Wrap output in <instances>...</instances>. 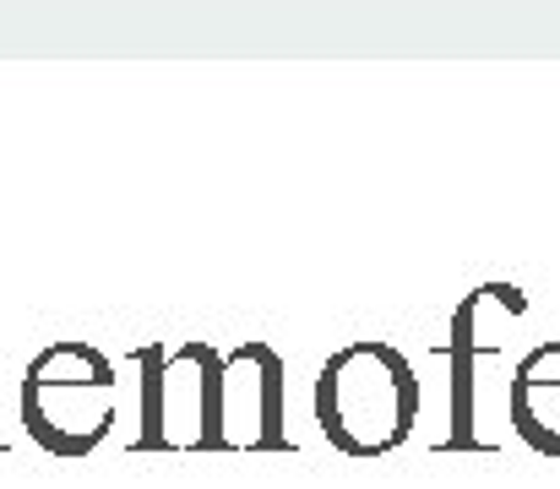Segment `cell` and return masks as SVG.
Returning a JSON list of instances; mask_svg holds the SVG:
<instances>
[{"label": "cell", "instance_id": "obj_1", "mask_svg": "<svg viewBox=\"0 0 560 489\" xmlns=\"http://www.w3.org/2000/svg\"><path fill=\"white\" fill-rule=\"evenodd\" d=\"M413 364L392 342H349L316 375V424L343 457H386L419 424Z\"/></svg>", "mask_w": 560, "mask_h": 489}, {"label": "cell", "instance_id": "obj_4", "mask_svg": "<svg viewBox=\"0 0 560 489\" xmlns=\"http://www.w3.org/2000/svg\"><path fill=\"white\" fill-rule=\"evenodd\" d=\"M137 370H142V435H137V452H153V446H170V430H164L170 353L164 348H137Z\"/></svg>", "mask_w": 560, "mask_h": 489}, {"label": "cell", "instance_id": "obj_2", "mask_svg": "<svg viewBox=\"0 0 560 489\" xmlns=\"http://www.w3.org/2000/svg\"><path fill=\"white\" fill-rule=\"evenodd\" d=\"M223 446H294L283 430V359L267 342L223 359Z\"/></svg>", "mask_w": 560, "mask_h": 489}, {"label": "cell", "instance_id": "obj_3", "mask_svg": "<svg viewBox=\"0 0 560 489\" xmlns=\"http://www.w3.org/2000/svg\"><path fill=\"white\" fill-rule=\"evenodd\" d=\"M479 311H485V289L468 294L452 311V342L441 348V359L452 364V430H446V452H479V430H474V370L485 353H495V342L479 337Z\"/></svg>", "mask_w": 560, "mask_h": 489}, {"label": "cell", "instance_id": "obj_5", "mask_svg": "<svg viewBox=\"0 0 560 489\" xmlns=\"http://www.w3.org/2000/svg\"><path fill=\"white\" fill-rule=\"evenodd\" d=\"M512 392H528V397H539V392H560V337L539 342V348L512 370Z\"/></svg>", "mask_w": 560, "mask_h": 489}]
</instances>
